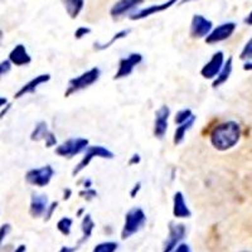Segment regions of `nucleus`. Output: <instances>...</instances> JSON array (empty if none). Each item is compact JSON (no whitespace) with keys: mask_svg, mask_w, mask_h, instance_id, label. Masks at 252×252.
<instances>
[{"mask_svg":"<svg viewBox=\"0 0 252 252\" xmlns=\"http://www.w3.org/2000/svg\"><path fill=\"white\" fill-rule=\"evenodd\" d=\"M241 60H247V61H251L252 60V38L245 44L244 49L241 52V56H240Z\"/></svg>","mask_w":252,"mask_h":252,"instance_id":"28","label":"nucleus"},{"mask_svg":"<svg viewBox=\"0 0 252 252\" xmlns=\"http://www.w3.org/2000/svg\"><path fill=\"white\" fill-rule=\"evenodd\" d=\"M49 130H48V125H47L46 121H40L35 125V127L33 129L31 134V140L33 141H40L44 140L46 136L48 135Z\"/></svg>","mask_w":252,"mask_h":252,"instance_id":"23","label":"nucleus"},{"mask_svg":"<svg viewBox=\"0 0 252 252\" xmlns=\"http://www.w3.org/2000/svg\"><path fill=\"white\" fill-rule=\"evenodd\" d=\"M170 116V109L166 105H163L155 112L154 120V136L158 139H163L168 130V120Z\"/></svg>","mask_w":252,"mask_h":252,"instance_id":"13","label":"nucleus"},{"mask_svg":"<svg viewBox=\"0 0 252 252\" xmlns=\"http://www.w3.org/2000/svg\"><path fill=\"white\" fill-rule=\"evenodd\" d=\"M80 195L83 198H87V199H92V198L97 197V192L94 190V189L92 188H89V189H85V190H82V192H80Z\"/></svg>","mask_w":252,"mask_h":252,"instance_id":"34","label":"nucleus"},{"mask_svg":"<svg viewBox=\"0 0 252 252\" xmlns=\"http://www.w3.org/2000/svg\"><path fill=\"white\" fill-rule=\"evenodd\" d=\"M224 64V55L223 52H216L212 58L208 61L201 69V75L203 78L207 80H215L220 72L222 67Z\"/></svg>","mask_w":252,"mask_h":252,"instance_id":"10","label":"nucleus"},{"mask_svg":"<svg viewBox=\"0 0 252 252\" xmlns=\"http://www.w3.org/2000/svg\"><path fill=\"white\" fill-rule=\"evenodd\" d=\"M10 232H12V226L9 223H4L0 226V246L3 245V242Z\"/></svg>","mask_w":252,"mask_h":252,"instance_id":"29","label":"nucleus"},{"mask_svg":"<svg viewBox=\"0 0 252 252\" xmlns=\"http://www.w3.org/2000/svg\"><path fill=\"white\" fill-rule=\"evenodd\" d=\"M80 249V247L77 246V245H76V246H63L62 249L60 250V252H76L77 251V250Z\"/></svg>","mask_w":252,"mask_h":252,"instance_id":"36","label":"nucleus"},{"mask_svg":"<svg viewBox=\"0 0 252 252\" xmlns=\"http://www.w3.org/2000/svg\"><path fill=\"white\" fill-rule=\"evenodd\" d=\"M146 223V215L143 209L139 207L130 209L125 215V222H124L123 231H121V238L131 237L132 235L138 233Z\"/></svg>","mask_w":252,"mask_h":252,"instance_id":"2","label":"nucleus"},{"mask_svg":"<svg viewBox=\"0 0 252 252\" xmlns=\"http://www.w3.org/2000/svg\"><path fill=\"white\" fill-rule=\"evenodd\" d=\"M6 103H8V100L5 97H0V109H3Z\"/></svg>","mask_w":252,"mask_h":252,"instance_id":"41","label":"nucleus"},{"mask_svg":"<svg viewBox=\"0 0 252 252\" xmlns=\"http://www.w3.org/2000/svg\"><path fill=\"white\" fill-rule=\"evenodd\" d=\"M72 223H73V220H71L69 217H63L58 220L57 223V229L62 233L63 236H68L71 233V228H72Z\"/></svg>","mask_w":252,"mask_h":252,"instance_id":"25","label":"nucleus"},{"mask_svg":"<svg viewBox=\"0 0 252 252\" xmlns=\"http://www.w3.org/2000/svg\"><path fill=\"white\" fill-rule=\"evenodd\" d=\"M140 186H141L140 183L135 184L134 188H132V190H131V192H130V195H131V198H134L135 194H138V192H139V190H140Z\"/></svg>","mask_w":252,"mask_h":252,"instance_id":"37","label":"nucleus"},{"mask_svg":"<svg viewBox=\"0 0 252 252\" xmlns=\"http://www.w3.org/2000/svg\"><path fill=\"white\" fill-rule=\"evenodd\" d=\"M100 68L94 67V68L89 69V71L83 72L82 75L72 78V80H69L68 87H67L66 92H64V96L68 97V96L76 94V92H80L85 89H89V87L92 86L94 82H97L98 78H100Z\"/></svg>","mask_w":252,"mask_h":252,"instance_id":"3","label":"nucleus"},{"mask_svg":"<svg viewBox=\"0 0 252 252\" xmlns=\"http://www.w3.org/2000/svg\"><path fill=\"white\" fill-rule=\"evenodd\" d=\"M94 228V222L92 220V217L90 215H85L83 216V220H82V223H81V229H82V238L78 241L77 246L80 247L81 244L83 242H86L92 235V231Z\"/></svg>","mask_w":252,"mask_h":252,"instance_id":"21","label":"nucleus"},{"mask_svg":"<svg viewBox=\"0 0 252 252\" xmlns=\"http://www.w3.org/2000/svg\"><path fill=\"white\" fill-rule=\"evenodd\" d=\"M57 206H58V202H52V203L49 204L48 208H47L46 211V215H44V220H51V217L53 216V212L57 209Z\"/></svg>","mask_w":252,"mask_h":252,"instance_id":"33","label":"nucleus"},{"mask_svg":"<svg viewBox=\"0 0 252 252\" xmlns=\"http://www.w3.org/2000/svg\"><path fill=\"white\" fill-rule=\"evenodd\" d=\"M143 62V56L140 53H130L127 57L121 58L119 62V68L114 76V80H121L132 73L135 67Z\"/></svg>","mask_w":252,"mask_h":252,"instance_id":"8","label":"nucleus"},{"mask_svg":"<svg viewBox=\"0 0 252 252\" xmlns=\"http://www.w3.org/2000/svg\"><path fill=\"white\" fill-rule=\"evenodd\" d=\"M44 141H46V146L47 148H52V146L57 145V138L55 136V134L52 131L48 132V135L46 136V139H44Z\"/></svg>","mask_w":252,"mask_h":252,"instance_id":"32","label":"nucleus"},{"mask_svg":"<svg viewBox=\"0 0 252 252\" xmlns=\"http://www.w3.org/2000/svg\"><path fill=\"white\" fill-rule=\"evenodd\" d=\"M10 69H12V63H10V61H1V62H0V78L8 75L9 72H10Z\"/></svg>","mask_w":252,"mask_h":252,"instance_id":"30","label":"nucleus"},{"mask_svg":"<svg viewBox=\"0 0 252 252\" xmlns=\"http://www.w3.org/2000/svg\"><path fill=\"white\" fill-rule=\"evenodd\" d=\"M90 33H91V28H89V27H80V28L76 29L75 38L76 39H81V38H83L85 35L90 34Z\"/></svg>","mask_w":252,"mask_h":252,"instance_id":"31","label":"nucleus"},{"mask_svg":"<svg viewBox=\"0 0 252 252\" xmlns=\"http://www.w3.org/2000/svg\"><path fill=\"white\" fill-rule=\"evenodd\" d=\"M49 80H51V75H49V73H43V75L35 76L34 78H32L29 82H27L24 86H22L17 92H15L14 98H20L23 97V96H26V94H33V92H35V90H37L38 87L42 86L43 83H47Z\"/></svg>","mask_w":252,"mask_h":252,"instance_id":"15","label":"nucleus"},{"mask_svg":"<svg viewBox=\"0 0 252 252\" xmlns=\"http://www.w3.org/2000/svg\"><path fill=\"white\" fill-rule=\"evenodd\" d=\"M173 216L175 218L192 217V212L186 203V198L182 192H177L173 197Z\"/></svg>","mask_w":252,"mask_h":252,"instance_id":"18","label":"nucleus"},{"mask_svg":"<svg viewBox=\"0 0 252 252\" xmlns=\"http://www.w3.org/2000/svg\"><path fill=\"white\" fill-rule=\"evenodd\" d=\"M9 61H10L12 64H15L18 67H23L28 66L29 63L32 62V57L29 56L24 44H17L9 53Z\"/></svg>","mask_w":252,"mask_h":252,"instance_id":"17","label":"nucleus"},{"mask_svg":"<svg viewBox=\"0 0 252 252\" xmlns=\"http://www.w3.org/2000/svg\"><path fill=\"white\" fill-rule=\"evenodd\" d=\"M178 3V0H166L165 3L161 4H153V5L145 6V8H141L136 12L131 13L130 15V19L131 20H141L145 19V18L150 17V15L158 14V13L165 12L166 9H169L170 6H173L174 4Z\"/></svg>","mask_w":252,"mask_h":252,"instance_id":"12","label":"nucleus"},{"mask_svg":"<svg viewBox=\"0 0 252 252\" xmlns=\"http://www.w3.org/2000/svg\"><path fill=\"white\" fill-rule=\"evenodd\" d=\"M129 33H130V29H124V31L118 32L116 34H114V37H112L111 39L107 42V43H103V44L94 43V49H97V51H103V49L110 48V47H111L115 42H118L119 39H123V38L127 37V34H129Z\"/></svg>","mask_w":252,"mask_h":252,"instance_id":"24","label":"nucleus"},{"mask_svg":"<svg viewBox=\"0 0 252 252\" xmlns=\"http://www.w3.org/2000/svg\"><path fill=\"white\" fill-rule=\"evenodd\" d=\"M192 116H194L192 112V110L190 109H184V110H181V111H178L177 115H175L174 118V121L177 125H181V124L186 123V121H188L189 119L192 118Z\"/></svg>","mask_w":252,"mask_h":252,"instance_id":"27","label":"nucleus"},{"mask_svg":"<svg viewBox=\"0 0 252 252\" xmlns=\"http://www.w3.org/2000/svg\"><path fill=\"white\" fill-rule=\"evenodd\" d=\"M69 193H71V190H67V195H68ZM63 198H64V199H68V197H66V193H64V197Z\"/></svg>","mask_w":252,"mask_h":252,"instance_id":"44","label":"nucleus"},{"mask_svg":"<svg viewBox=\"0 0 252 252\" xmlns=\"http://www.w3.org/2000/svg\"><path fill=\"white\" fill-rule=\"evenodd\" d=\"M189 1H193V0H182L181 3L182 4H186V3H189Z\"/></svg>","mask_w":252,"mask_h":252,"instance_id":"43","label":"nucleus"},{"mask_svg":"<svg viewBox=\"0 0 252 252\" xmlns=\"http://www.w3.org/2000/svg\"><path fill=\"white\" fill-rule=\"evenodd\" d=\"M139 161H140V157H139L138 154L132 155L131 160H130V164H138Z\"/></svg>","mask_w":252,"mask_h":252,"instance_id":"39","label":"nucleus"},{"mask_svg":"<svg viewBox=\"0 0 252 252\" xmlns=\"http://www.w3.org/2000/svg\"><path fill=\"white\" fill-rule=\"evenodd\" d=\"M241 127L236 121H224L211 131L209 140L215 149L226 152L240 141Z\"/></svg>","mask_w":252,"mask_h":252,"instance_id":"1","label":"nucleus"},{"mask_svg":"<svg viewBox=\"0 0 252 252\" xmlns=\"http://www.w3.org/2000/svg\"><path fill=\"white\" fill-rule=\"evenodd\" d=\"M119 245L114 241H107V242H101L94 247L92 252H115L118 250Z\"/></svg>","mask_w":252,"mask_h":252,"instance_id":"26","label":"nucleus"},{"mask_svg":"<svg viewBox=\"0 0 252 252\" xmlns=\"http://www.w3.org/2000/svg\"><path fill=\"white\" fill-rule=\"evenodd\" d=\"M213 23L202 14H194L190 20V37L201 39L206 38L212 32Z\"/></svg>","mask_w":252,"mask_h":252,"instance_id":"9","label":"nucleus"},{"mask_svg":"<svg viewBox=\"0 0 252 252\" xmlns=\"http://www.w3.org/2000/svg\"><path fill=\"white\" fill-rule=\"evenodd\" d=\"M66 12L72 19H75L82 12L83 6H85V0H63Z\"/></svg>","mask_w":252,"mask_h":252,"instance_id":"22","label":"nucleus"},{"mask_svg":"<svg viewBox=\"0 0 252 252\" xmlns=\"http://www.w3.org/2000/svg\"><path fill=\"white\" fill-rule=\"evenodd\" d=\"M172 252H190V247L187 244H179Z\"/></svg>","mask_w":252,"mask_h":252,"instance_id":"35","label":"nucleus"},{"mask_svg":"<svg viewBox=\"0 0 252 252\" xmlns=\"http://www.w3.org/2000/svg\"><path fill=\"white\" fill-rule=\"evenodd\" d=\"M48 198L46 194H38L33 193L31 198V207H29V213L33 218L42 217L46 215V211L48 208Z\"/></svg>","mask_w":252,"mask_h":252,"instance_id":"16","label":"nucleus"},{"mask_svg":"<svg viewBox=\"0 0 252 252\" xmlns=\"http://www.w3.org/2000/svg\"><path fill=\"white\" fill-rule=\"evenodd\" d=\"M89 140L85 138H71L68 140L63 141L61 145L56 148V154L61 158H71L81 154L89 148Z\"/></svg>","mask_w":252,"mask_h":252,"instance_id":"5","label":"nucleus"},{"mask_svg":"<svg viewBox=\"0 0 252 252\" xmlns=\"http://www.w3.org/2000/svg\"><path fill=\"white\" fill-rule=\"evenodd\" d=\"M26 251H27V247L24 246V245H20V246L18 247L14 252H26Z\"/></svg>","mask_w":252,"mask_h":252,"instance_id":"42","label":"nucleus"},{"mask_svg":"<svg viewBox=\"0 0 252 252\" xmlns=\"http://www.w3.org/2000/svg\"><path fill=\"white\" fill-rule=\"evenodd\" d=\"M145 0H119L110 9V14L112 18H119L123 15L131 13L134 9L139 8V5L144 3Z\"/></svg>","mask_w":252,"mask_h":252,"instance_id":"14","label":"nucleus"},{"mask_svg":"<svg viewBox=\"0 0 252 252\" xmlns=\"http://www.w3.org/2000/svg\"><path fill=\"white\" fill-rule=\"evenodd\" d=\"M194 121H195V116H192L188 121H186V123L177 126V129H175V132H174V138H173V143H174L175 145H179V144L183 143L187 132L192 129V126L194 125Z\"/></svg>","mask_w":252,"mask_h":252,"instance_id":"20","label":"nucleus"},{"mask_svg":"<svg viewBox=\"0 0 252 252\" xmlns=\"http://www.w3.org/2000/svg\"><path fill=\"white\" fill-rule=\"evenodd\" d=\"M233 60L232 57H229L228 60L224 62L223 67H222V69H220V72L218 73L217 77L213 80V83H212V86L215 87H220L222 86L224 82H227V80L229 78V76H231V72H232V67H233Z\"/></svg>","mask_w":252,"mask_h":252,"instance_id":"19","label":"nucleus"},{"mask_svg":"<svg viewBox=\"0 0 252 252\" xmlns=\"http://www.w3.org/2000/svg\"><path fill=\"white\" fill-rule=\"evenodd\" d=\"M236 28H237V24L235 22L222 23L216 27V28H213L212 32L204 38V40H206L207 44H216L220 43V42H223V40L228 39L235 33Z\"/></svg>","mask_w":252,"mask_h":252,"instance_id":"7","label":"nucleus"},{"mask_svg":"<svg viewBox=\"0 0 252 252\" xmlns=\"http://www.w3.org/2000/svg\"><path fill=\"white\" fill-rule=\"evenodd\" d=\"M94 158H102V159H112L114 158V153L110 152L107 148L105 146H101V145H92L89 146L86 150H85V154H83L82 159H81L80 163L77 164L72 174L73 175H77L82 172L85 168L89 166V164L91 163L92 159Z\"/></svg>","mask_w":252,"mask_h":252,"instance_id":"4","label":"nucleus"},{"mask_svg":"<svg viewBox=\"0 0 252 252\" xmlns=\"http://www.w3.org/2000/svg\"><path fill=\"white\" fill-rule=\"evenodd\" d=\"M244 22L247 24V26H252V10L249 13V15H247V17L245 18Z\"/></svg>","mask_w":252,"mask_h":252,"instance_id":"38","label":"nucleus"},{"mask_svg":"<svg viewBox=\"0 0 252 252\" xmlns=\"http://www.w3.org/2000/svg\"><path fill=\"white\" fill-rule=\"evenodd\" d=\"M244 69H245V71H252V60L251 61H247V62L245 63Z\"/></svg>","mask_w":252,"mask_h":252,"instance_id":"40","label":"nucleus"},{"mask_svg":"<svg viewBox=\"0 0 252 252\" xmlns=\"http://www.w3.org/2000/svg\"><path fill=\"white\" fill-rule=\"evenodd\" d=\"M53 175H55L53 168L51 165H44L42 168H34V169L28 170L26 174V181L31 186L42 188V187L48 186Z\"/></svg>","mask_w":252,"mask_h":252,"instance_id":"6","label":"nucleus"},{"mask_svg":"<svg viewBox=\"0 0 252 252\" xmlns=\"http://www.w3.org/2000/svg\"><path fill=\"white\" fill-rule=\"evenodd\" d=\"M186 226L182 223H170L169 224V236L166 238L165 245L163 247V252H172L178 245L181 244L182 240L186 237Z\"/></svg>","mask_w":252,"mask_h":252,"instance_id":"11","label":"nucleus"}]
</instances>
